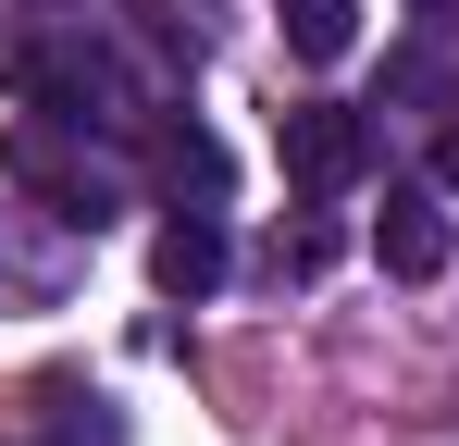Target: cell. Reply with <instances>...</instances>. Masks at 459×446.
<instances>
[{
	"label": "cell",
	"instance_id": "obj_1",
	"mask_svg": "<svg viewBox=\"0 0 459 446\" xmlns=\"http://www.w3.org/2000/svg\"><path fill=\"white\" fill-rule=\"evenodd\" d=\"M0 174L13 186H38V211H63V223H100L137 199V174L112 161V149H87V124H63V112H38V124H0Z\"/></svg>",
	"mask_w": 459,
	"mask_h": 446
},
{
	"label": "cell",
	"instance_id": "obj_2",
	"mask_svg": "<svg viewBox=\"0 0 459 446\" xmlns=\"http://www.w3.org/2000/svg\"><path fill=\"white\" fill-rule=\"evenodd\" d=\"M273 149H286V186H299V199H348V186L373 174V124H360L348 99H299V112L273 124Z\"/></svg>",
	"mask_w": 459,
	"mask_h": 446
},
{
	"label": "cell",
	"instance_id": "obj_3",
	"mask_svg": "<svg viewBox=\"0 0 459 446\" xmlns=\"http://www.w3.org/2000/svg\"><path fill=\"white\" fill-rule=\"evenodd\" d=\"M373 261L397 273V286H435V273H447V199H435V186H385Z\"/></svg>",
	"mask_w": 459,
	"mask_h": 446
},
{
	"label": "cell",
	"instance_id": "obj_4",
	"mask_svg": "<svg viewBox=\"0 0 459 446\" xmlns=\"http://www.w3.org/2000/svg\"><path fill=\"white\" fill-rule=\"evenodd\" d=\"M150 286L161 297H212L224 286V211H212V199H186V211L150 236Z\"/></svg>",
	"mask_w": 459,
	"mask_h": 446
},
{
	"label": "cell",
	"instance_id": "obj_5",
	"mask_svg": "<svg viewBox=\"0 0 459 446\" xmlns=\"http://www.w3.org/2000/svg\"><path fill=\"white\" fill-rule=\"evenodd\" d=\"M75 248H87V223H63V211H50V236L0 248V286H13V297H63V273H75Z\"/></svg>",
	"mask_w": 459,
	"mask_h": 446
},
{
	"label": "cell",
	"instance_id": "obj_6",
	"mask_svg": "<svg viewBox=\"0 0 459 446\" xmlns=\"http://www.w3.org/2000/svg\"><path fill=\"white\" fill-rule=\"evenodd\" d=\"M161 174H174V199H224V137L174 112V124H161Z\"/></svg>",
	"mask_w": 459,
	"mask_h": 446
},
{
	"label": "cell",
	"instance_id": "obj_7",
	"mask_svg": "<svg viewBox=\"0 0 459 446\" xmlns=\"http://www.w3.org/2000/svg\"><path fill=\"white\" fill-rule=\"evenodd\" d=\"M286 50L299 63H348L360 50V0H286Z\"/></svg>",
	"mask_w": 459,
	"mask_h": 446
},
{
	"label": "cell",
	"instance_id": "obj_8",
	"mask_svg": "<svg viewBox=\"0 0 459 446\" xmlns=\"http://www.w3.org/2000/svg\"><path fill=\"white\" fill-rule=\"evenodd\" d=\"M323 261H335V236H323V223H299V236H273V273H299V286H310Z\"/></svg>",
	"mask_w": 459,
	"mask_h": 446
},
{
	"label": "cell",
	"instance_id": "obj_9",
	"mask_svg": "<svg viewBox=\"0 0 459 446\" xmlns=\"http://www.w3.org/2000/svg\"><path fill=\"white\" fill-rule=\"evenodd\" d=\"M435 174H447V186H459V112H447V137H435Z\"/></svg>",
	"mask_w": 459,
	"mask_h": 446
}]
</instances>
